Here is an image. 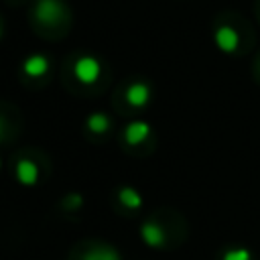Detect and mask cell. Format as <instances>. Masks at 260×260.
I'll use <instances>...</instances> for the list:
<instances>
[{
	"label": "cell",
	"instance_id": "cell-1",
	"mask_svg": "<svg viewBox=\"0 0 260 260\" xmlns=\"http://www.w3.org/2000/svg\"><path fill=\"white\" fill-rule=\"evenodd\" d=\"M35 16L45 24H57L67 16V6L61 0H37Z\"/></svg>",
	"mask_w": 260,
	"mask_h": 260
},
{
	"label": "cell",
	"instance_id": "cell-2",
	"mask_svg": "<svg viewBox=\"0 0 260 260\" xmlns=\"http://www.w3.org/2000/svg\"><path fill=\"white\" fill-rule=\"evenodd\" d=\"M73 75L77 77L79 83L91 85V83H95V81L100 79V75H102V63H100L95 57H89V55L79 57V59L75 61V65H73Z\"/></svg>",
	"mask_w": 260,
	"mask_h": 260
},
{
	"label": "cell",
	"instance_id": "cell-3",
	"mask_svg": "<svg viewBox=\"0 0 260 260\" xmlns=\"http://www.w3.org/2000/svg\"><path fill=\"white\" fill-rule=\"evenodd\" d=\"M213 41H215V45H217L219 51H223V53H234V51L238 49L240 37H238V32H236L232 26H219V28H215V32H213Z\"/></svg>",
	"mask_w": 260,
	"mask_h": 260
},
{
	"label": "cell",
	"instance_id": "cell-4",
	"mask_svg": "<svg viewBox=\"0 0 260 260\" xmlns=\"http://www.w3.org/2000/svg\"><path fill=\"white\" fill-rule=\"evenodd\" d=\"M16 179L20 185L32 187L39 181V167L30 160V158H20L16 162Z\"/></svg>",
	"mask_w": 260,
	"mask_h": 260
},
{
	"label": "cell",
	"instance_id": "cell-5",
	"mask_svg": "<svg viewBox=\"0 0 260 260\" xmlns=\"http://www.w3.org/2000/svg\"><path fill=\"white\" fill-rule=\"evenodd\" d=\"M126 100H128L130 106L142 108V106H146L148 100H150V87H148L146 83H142V81H136V83H132V85L126 89Z\"/></svg>",
	"mask_w": 260,
	"mask_h": 260
},
{
	"label": "cell",
	"instance_id": "cell-6",
	"mask_svg": "<svg viewBox=\"0 0 260 260\" xmlns=\"http://www.w3.org/2000/svg\"><path fill=\"white\" fill-rule=\"evenodd\" d=\"M148 134H150V126H148L144 120H136V122H130V124L126 126L124 138H126L128 144L136 146V144L144 142V140L148 138Z\"/></svg>",
	"mask_w": 260,
	"mask_h": 260
},
{
	"label": "cell",
	"instance_id": "cell-7",
	"mask_svg": "<svg viewBox=\"0 0 260 260\" xmlns=\"http://www.w3.org/2000/svg\"><path fill=\"white\" fill-rule=\"evenodd\" d=\"M140 236H142L144 244L150 246V248H160V246L165 244V240H167L162 228H160L158 223H154V221L144 223V225L140 228Z\"/></svg>",
	"mask_w": 260,
	"mask_h": 260
},
{
	"label": "cell",
	"instance_id": "cell-8",
	"mask_svg": "<svg viewBox=\"0 0 260 260\" xmlns=\"http://www.w3.org/2000/svg\"><path fill=\"white\" fill-rule=\"evenodd\" d=\"M49 67H51V63L45 55H30L22 65V69L28 77H43L49 71Z\"/></svg>",
	"mask_w": 260,
	"mask_h": 260
},
{
	"label": "cell",
	"instance_id": "cell-9",
	"mask_svg": "<svg viewBox=\"0 0 260 260\" xmlns=\"http://www.w3.org/2000/svg\"><path fill=\"white\" fill-rule=\"evenodd\" d=\"M81 260H122L120 254L110 248V246H98V248H91L83 254Z\"/></svg>",
	"mask_w": 260,
	"mask_h": 260
},
{
	"label": "cell",
	"instance_id": "cell-10",
	"mask_svg": "<svg viewBox=\"0 0 260 260\" xmlns=\"http://www.w3.org/2000/svg\"><path fill=\"white\" fill-rule=\"evenodd\" d=\"M118 199H120L122 205L128 207V209H138V207L142 205V195H140L136 189H132V187H122V189L118 191Z\"/></svg>",
	"mask_w": 260,
	"mask_h": 260
},
{
	"label": "cell",
	"instance_id": "cell-11",
	"mask_svg": "<svg viewBox=\"0 0 260 260\" xmlns=\"http://www.w3.org/2000/svg\"><path fill=\"white\" fill-rule=\"evenodd\" d=\"M87 128L91 130V132H95V134H102V132H106L108 128H110V118L106 116V114H102V112H95V114H91L89 118H87Z\"/></svg>",
	"mask_w": 260,
	"mask_h": 260
},
{
	"label": "cell",
	"instance_id": "cell-12",
	"mask_svg": "<svg viewBox=\"0 0 260 260\" xmlns=\"http://www.w3.org/2000/svg\"><path fill=\"white\" fill-rule=\"evenodd\" d=\"M221 260H252V254L248 248H232L223 254Z\"/></svg>",
	"mask_w": 260,
	"mask_h": 260
},
{
	"label": "cell",
	"instance_id": "cell-13",
	"mask_svg": "<svg viewBox=\"0 0 260 260\" xmlns=\"http://www.w3.org/2000/svg\"><path fill=\"white\" fill-rule=\"evenodd\" d=\"M81 195H69L67 199H65V203H67V207H73V209H77L79 205H81Z\"/></svg>",
	"mask_w": 260,
	"mask_h": 260
},
{
	"label": "cell",
	"instance_id": "cell-14",
	"mask_svg": "<svg viewBox=\"0 0 260 260\" xmlns=\"http://www.w3.org/2000/svg\"><path fill=\"white\" fill-rule=\"evenodd\" d=\"M4 130H6V124H4V120L0 118V140H2V136H4Z\"/></svg>",
	"mask_w": 260,
	"mask_h": 260
},
{
	"label": "cell",
	"instance_id": "cell-15",
	"mask_svg": "<svg viewBox=\"0 0 260 260\" xmlns=\"http://www.w3.org/2000/svg\"><path fill=\"white\" fill-rule=\"evenodd\" d=\"M0 169H2V158H0Z\"/></svg>",
	"mask_w": 260,
	"mask_h": 260
},
{
	"label": "cell",
	"instance_id": "cell-16",
	"mask_svg": "<svg viewBox=\"0 0 260 260\" xmlns=\"http://www.w3.org/2000/svg\"><path fill=\"white\" fill-rule=\"evenodd\" d=\"M0 37H2V26H0Z\"/></svg>",
	"mask_w": 260,
	"mask_h": 260
}]
</instances>
